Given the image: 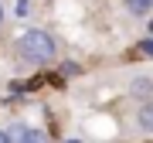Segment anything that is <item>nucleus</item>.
Wrapping results in <instances>:
<instances>
[{
  "label": "nucleus",
  "instance_id": "obj_1",
  "mask_svg": "<svg viewBox=\"0 0 153 143\" xmlns=\"http://www.w3.org/2000/svg\"><path fill=\"white\" fill-rule=\"evenodd\" d=\"M17 51H21L24 61H51L55 58V41H51V34L31 28L17 38Z\"/></svg>",
  "mask_w": 153,
  "mask_h": 143
},
{
  "label": "nucleus",
  "instance_id": "obj_9",
  "mask_svg": "<svg viewBox=\"0 0 153 143\" xmlns=\"http://www.w3.org/2000/svg\"><path fill=\"white\" fill-rule=\"evenodd\" d=\"M0 17H4V7H0Z\"/></svg>",
  "mask_w": 153,
  "mask_h": 143
},
{
  "label": "nucleus",
  "instance_id": "obj_4",
  "mask_svg": "<svg viewBox=\"0 0 153 143\" xmlns=\"http://www.w3.org/2000/svg\"><path fill=\"white\" fill-rule=\"evenodd\" d=\"M150 7H153V0H126V10H129V14H136V17H143Z\"/></svg>",
  "mask_w": 153,
  "mask_h": 143
},
{
  "label": "nucleus",
  "instance_id": "obj_3",
  "mask_svg": "<svg viewBox=\"0 0 153 143\" xmlns=\"http://www.w3.org/2000/svg\"><path fill=\"white\" fill-rule=\"evenodd\" d=\"M136 123H140V130L153 133V102H143V109H140V116H136Z\"/></svg>",
  "mask_w": 153,
  "mask_h": 143
},
{
  "label": "nucleus",
  "instance_id": "obj_5",
  "mask_svg": "<svg viewBox=\"0 0 153 143\" xmlns=\"http://www.w3.org/2000/svg\"><path fill=\"white\" fill-rule=\"evenodd\" d=\"M24 133H27V130H24L21 123H14V126L7 130V140H10V143H21V140H24Z\"/></svg>",
  "mask_w": 153,
  "mask_h": 143
},
{
  "label": "nucleus",
  "instance_id": "obj_10",
  "mask_svg": "<svg viewBox=\"0 0 153 143\" xmlns=\"http://www.w3.org/2000/svg\"><path fill=\"white\" fill-rule=\"evenodd\" d=\"M68 143H78V140H68Z\"/></svg>",
  "mask_w": 153,
  "mask_h": 143
},
{
  "label": "nucleus",
  "instance_id": "obj_7",
  "mask_svg": "<svg viewBox=\"0 0 153 143\" xmlns=\"http://www.w3.org/2000/svg\"><path fill=\"white\" fill-rule=\"evenodd\" d=\"M143 51H146V55H153V38H150V41H143Z\"/></svg>",
  "mask_w": 153,
  "mask_h": 143
},
{
  "label": "nucleus",
  "instance_id": "obj_6",
  "mask_svg": "<svg viewBox=\"0 0 153 143\" xmlns=\"http://www.w3.org/2000/svg\"><path fill=\"white\" fill-rule=\"evenodd\" d=\"M21 143H48V136H44L41 130H27V133H24V140H21Z\"/></svg>",
  "mask_w": 153,
  "mask_h": 143
},
{
  "label": "nucleus",
  "instance_id": "obj_11",
  "mask_svg": "<svg viewBox=\"0 0 153 143\" xmlns=\"http://www.w3.org/2000/svg\"><path fill=\"white\" fill-rule=\"evenodd\" d=\"M150 34H153V24H150Z\"/></svg>",
  "mask_w": 153,
  "mask_h": 143
},
{
  "label": "nucleus",
  "instance_id": "obj_2",
  "mask_svg": "<svg viewBox=\"0 0 153 143\" xmlns=\"http://www.w3.org/2000/svg\"><path fill=\"white\" fill-rule=\"evenodd\" d=\"M129 92L136 95V99H143V102H150V99H153V78H133Z\"/></svg>",
  "mask_w": 153,
  "mask_h": 143
},
{
  "label": "nucleus",
  "instance_id": "obj_8",
  "mask_svg": "<svg viewBox=\"0 0 153 143\" xmlns=\"http://www.w3.org/2000/svg\"><path fill=\"white\" fill-rule=\"evenodd\" d=\"M0 143H10V140H7V133H4V130H0Z\"/></svg>",
  "mask_w": 153,
  "mask_h": 143
}]
</instances>
